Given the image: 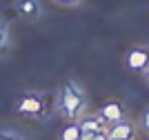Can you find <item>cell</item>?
<instances>
[{
	"label": "cell",
	"instance_id": "ba28073f",
	"mask_svg": "<svg viewBox=\"0 0 149 140\" xmlns=\"http://www.w3.org/2000/svg\"><path fill=\"white\" fill-rule=\"evenodd\" d=\"M80 134H82L80 125H78L76 120H69V125H67L65 129H62L60 140H80Z\"/></svg>",
	"mask_w": 149,
	"mask_h": 140
},
{
	"label": "cell",
	"instance_id": "52a82bcc",
	"mask_svg": "<svg viewBox=\"0 0 149 140\" xmlns=\"http://www.w3.org/2000/svg\"><path fill=\"white\" fill-rule=\"evenodd\" d=\"M16 9H18V13L27 20H36L38 16H40V2H38V0H18Z\"/></svg>",
	"mask_w": 149,
	"mask_h": 140
},
{
	"label": "cell",
	"instance_id": "9c48e42d",
	"mask_svg": "<svg viewBox=\"0 0 149 140\" xmlns=\"http://www.w3.org/2000/svg\"><path fill=\"white\" fill-rule=\"evenodd\" d=\"M138 129L143 134H149V107H145L143 114H140V120H138Z\"/></svg>",
	"mask_w": 149,
	"mask_h": 140
},
{
	"label": "cell",
	"instance_id": "8992f818",
	"mask_svg": "<svg viewBox=\"0 0 149 140\" xmlns=\"http://www.w3.org/2000/svg\"><path fill=\"white\" fill-rule=\"evenodd\" d=\"M18 111L20 114H29V116H40L42 114V100L33 96H25L18 102Z\"/></svg>",
	"mask_w": 149,
	"mask_h": 140
},
{
	"label": "cell",
	"instance_id": "6da1fadb",
	"mask_svg": "<svg viewBox=\"0 0 149 140\" xmlns=\"http://www.w3.org/2000/svg\"><path fill=\"white\" fill-rule=\"evenodd\" d=\"M58 109H60L62 118L67 120H76L85 109V93L76 85H65L60 89V98H58Z\"/></svg>",
	"mask_w": 149,
	"mask_h": 140
},
{
	"label": "cell",
	"instance_id": "3957f363",
	"mask_svg": "<svg viewBox=\"0 0 149 140\" xmlns=\"http://www.w3.org/2000/svg\"><path fill=\"white\" fill-rule=\"evenodd\" d=\"M107 134H109V138H113V140H136L138 125L131 122L129 118H123V120H118V122L107 125Z\"/></svg>",
	"mask_w": 149,
	"mask_h": 140
},
{
	"label": "cell",
	"instance_id": "8fae6325",
	"mask_svg": "<svg viewBox=\"0 0 149 140\" xmlns=\"http://www.w3.org/2000/svg\"><path fill=\"white\" fill-rule=\"evenodd\" d=\"M91 140H111V138L107 134V129H102V131H96V134L91 136Z\"/></svg>",
	"mask_w": 149,
	"mask_h": 140
},
{
	"label": "cell",
	"instance_id": "9a60e30c",
	"mask_svg": "<svg viewBox=\"0 0 149 140\" xmlns=\"http://www.w3.org/2000/svg\"><path fill=\"white\" fill-rule=\"evenodd\" d=\"M145 140H149V134H145Z\"/></svg>",
	"mask_w": 149,
	"mask_h": 140
},
{
	"label": "cell",
	"instance_id": "5bb4252c",
	"mask_svg": "<svg viewBox=\"0 0 149 140\" xmlns=\"http://www.w3.org/2000/svg\"><path fill=\"white\" fill-rule=\"evenodd\" d=\"M143 78H145V82H147V85H149V65H147V69H145V71H143Z\"/></svg>",
	"mask_w": 149,
	"mask_h": 140
},
{
	"label": "cell",
	"instance_id": "4fadbf2b",
	"mask_svg": "<svg viewBox=\"0 0 149 140\" xmlns=\"http://www.w3.org/2000/svg\"><path fill=\"white\" fill-rule=\"evenodd\" d=\"M0 140H20L18 136H9V134H0Z\"/></svg>",
	"mask_w": 149,
	"mask_h": 140
},
{
	"label": "cell",
	"instance_id": "7c38bea8",
	"mask_svg": "<svg viewBox=\"0 0 149 140\" xmlns=\"http://www.w3.org/2000/svg\"><path fill=\"white\" fill-rule=\"evenodd\" d=\"M5 36H7V27H5L2 22H0V45L5 42Z\"/></svg>",
	"mask_w": 149,
	"mask_h": 140
},
{
	"label": "cell",
	"instance_id": "30bf717a",
	"mask_svg": "<svg viewBox=\"0 0 149 140\" xmlns=\"http://www.w3.org/2000/svg\"><path fill=\"white\" fill-rule=\"evenodd\" d=\"M58 7H76V5H80V0H54Z\"/></svg>",
	"mask_w": 149,
	"mask_h": 140
},
{
	"label": "cell",
	"instance_id": "2e32d148",
	"mask_svg": "<svg viewBox=\"0 0 149 140\" xmlns=\"http://www.w3.org/2000/svg\"><path fill=\"white\" fill-rule=\"evenodd\" d=\"M111 140H113V138H111Z\"/></svg>",
	"mask_w": 149,
	"mask_h": 140
},
{
	"label": "cell",
	"instance_id": "5b68a950",
	"mask_svg": "<svg viewBox=\"0 0 149 140\" xmlns=\"http://www.w3.org/2000/svg\"><path fill=\"white\" fill-rule=\"evenodd\" d=\"M78 125H80L82 131H91V134L107 129V122H105V118L100 116V111H98V114H89V116H85Z\"/></svg>",
	"mask_w": 149,
	"mask_h": 140
},
{
	"label": "cell",
	"instance_id": "277c9868",
	"mask_svg": "<svg viewBox=\"0 0 149 140\" xmlns=\"http://www.w3.org/2000/svg\"><path fill=\"white\" fill-rule=\"evenodd\" d=\"M100 116L105 118L107 125H111V122H118L125 118V104L118 102V100H109V102L102 104V109H100Z\"/></svg>",
	"mask_w": 149,
	"mask_h": 140
},
{
	"label": "cell",
	"instance_id": "7a4b0ae2",
	"mask_svg": "<svg viewBox=\"0 0 149 140\" xmlns=\"http://www.w3.org/2000/svg\"><path fill=\"white\" fill-rule=\"evenodd\" d=\"M125 69L131 73H143L149 65V47L147 45H136V47L127 49V54L123 58Z\"/></svg>",
	"mask_w": 149,
	"mask_h": 140
}]
</instances>
